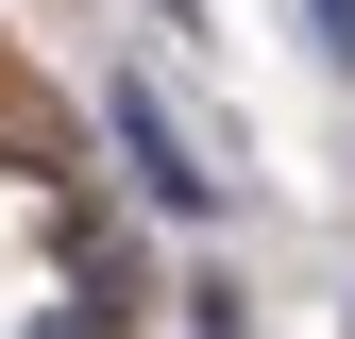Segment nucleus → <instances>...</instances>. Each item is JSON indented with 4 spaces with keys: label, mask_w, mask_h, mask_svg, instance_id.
Segmentation results:
<instances>
[{
    "label": "nucleus",
    "mask_w": 355,
    "mask_h": 339,
    "mask_svg": "<svg viewBox=\"0 0 355 339\" xmlns=\"http://www.w3.org/2000/svg\"><path fill=\"white\" fill-rule=\"evenodd\" d=\"M119 153H136V187H153V204H203V170H187V136L153 119V85H119Z\"/></svg>",
    "instance_id": "obj_1"
},
{
    "label": "nucleus",
    "mask_w": 355,
    "mask_h": 339,
    "mask_svg": "<svg viewBox=\"0 0 355 339\" xmlns=\"http://www.w3.org/2000/svg\"><path fill=\"white\" fill-rule=\"evenodd\" d=\"M322 51H338V68H355V0H322Z\"/></svg>",
    "instance_id": "obj_2"
}]
</instances>
